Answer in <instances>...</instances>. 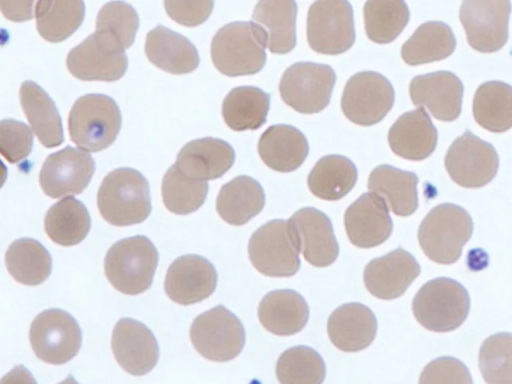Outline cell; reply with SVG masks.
<instances>
[{
	"label": "cell",
	"instance_id": "obj_1",
	"mask_svg": "<svg viewBox=\"0 0 512 384\" xmlns=\"http://www.w3.org/2000/svg\"><path fill=\"white\" fill-rule=\"evenodd\" d=\"M101 216L115 226H130L147 219L151 198L147 179L136 169L117 168L103 179L97 194Z\"/></svg>",
	"mask_w": 512,
	"mask_h": 384
},
{
	"label": "cell",
	"instance_id": "obj_2",
	"mask_svg": "<svg viewBox=\"0 0 512 384\" xmlns=\"http://www.w3.org/2000/svg\"><path fill=\"white\" fill-rule=\"evenodd\" d=\"M473 232L468 212L452 203L432 208L418 228V241L425 255L438 264H453Z\"/></svg>",
	"mask_w": 512,
	"mask_h": 384
},
{
	"label": "cell",
	"instance_id": "obj_3",
	"mask_svg": "<svg viewBox=\"0 0 512 384\" xmlns=\"http://www.w3.org/2000/svg\"><path fill=\"white\" fill-rule=\"evenodd\" d=\"M158 252L143 235L121 239L113 244L104 259L110 284L126 295H138L150 288L158 264Z\"/></svg>",
	"mask_w": 512,
	"mask_h": 384
},
{
	"label": "cell",
	"instance_id": "obj_4",
	"mask_svg": "<svg viewBox=\"0 0 512 384\" xmlns=\"http://www.w3.org/2000/svg\"><path fill=\"white\" fill-rule=\"evenodd\" d=\"M211 59L224 75H252L265 65L263 38L252 21H235L222 26L211 42Z\"/></svg>",
	"mask_w": 512,
	"mask_h": 384
},
{
	"label": "cell",
	"instance_id": "obj_5",
	"mask_svg": "<svg viewBox=\"0 0 512 384\" xmlns=\"http://www.w3.org/2000/svg\"><path fill=\"white\" fill-rule=\"evenodd\" d=\"M470 309V297L458 281L440 277L425 283L416 293L412 311L416 320L434 332H450L460 327Z\"/></svg>",
	"mask_w": 512,
	"mask_h": 384
},
{
	"label": "cell",
	"instance_id": "obj_6",
	"mask_svg": "<svg viewBox=\"0 0 512 384\" xmlns=\"http://www.w3.org/2000/svg\"><path fill=\"white\" fill-rule=\"evenodd\" d=\"M122 116L116 102L109 96L90 94L79 99L70 114V134L78 146L100 151L116 139Z\"/></svg>",
	"mask_w": 512,
	"mask_h": 384
},
{
	"label": "cell",
	"instance_id": "obj_7",
	"mask_svg": "<svg viewBox=\"0 0 512 384\" xmlns=\"http://www.w3.org/2000/svg\"><path fill=\"white\" fill-rule=\"evenodd\" d=\"M190 340L204 358L226 362L237 357L245 344L241 321L227 308L218 305L198 315L190 327Z\"/></svg>",
	"mask_w": 512,
	"mask_h": 384
},
{
	"label": "cell",
	"instance_id": "obj_8",
	"mask_svg": "<svg viewBox=\"0 0 512 384\" xmlns=\"http://www.w3.org/2000/svg\"><path fill=\"white\" fill-rule=\"evenodd\" d=\"M335 81L336 74L330 66L297 62L283 73L279 92L282 100L297 112L313 114L327 107Z\"/></svg>",
	"mask_w": 512,
	"mask_h": 384
},
{
	"label": "cell",
	"instance_id": "obj_9",
	"mask_svg": "<svg viewBox=\"0 0 512 384\" xmlns=\"http://www.w3.org/2000/svg\"><path fill=\"white\" fill-rule=\"evenodd\" d=\"M307 41L317 53L337 55L355 41L353 9L348 1L314 2L307 15Z\"/></svg>",
	"mask_w": 512,
	"mask_h": 384
},
{
	"label": "cell",
	"instance_id": "obj_10",
	"mask_svg": "<svg viewBox=\"0 0 512 384\" xmlns=\"http://www.w3.org/2000/svg\"><path fill=\"white\" fill-rule=\"evenodd\" d=\"M29 339L35 355L49 364H64L79 351L81 329L73 316L61 309L39 313L29 330Z\"/></svg>",
	"mask_w": 512,
	"mask_h": 384
},
{
	"label": "cell",
	"instance_id": "obj_11",
	"mask_svg": "<svg viewBox=\"0 0 512 384\" xmlns=\"http://www.w3.org/2000/svg\"><path fill=\"white\" fill-rule=\"evenodd\" d=\"M394 104V89L382 74L362 71L347 81L341 108L351 122L371 126L380 122Z\"/></svg>",
	"mask_w": 512,
	"mask_h": 384
},
{
	"label": "cell",
	"instance_id": "obj_12",
	"mask_svg": "<svg viewBox=\"0 0 512 384\" xmlns=\"http://www.w3.org/2000/svg\"><path fill=\"white\" fill-rule=\"evenodd\" d=\"M248 255L255 269L265 276L290 277L300 268L298 251L283 219L271 220L252 234Z\"/></svg>",
	"mask_w": 512,
	"mask_h": 384
},
{
	"label": "cell",
	"instance_id": "obj_13",
	"mask_svg": "<svg viewBox=\"0 0 512 384\" xmlns=\"http://www.w3.org/2000/svg\"><path fill=\"white\" fill-rule=\"evenodd\" d=\"M495 148L469 130L455 139L445 155V168L451 179L466 188L488 184L498 170Z\"/></svg>",
	"mask_w": 512,
	"mask_h": 384
},
{
	"label": "cell",
	"instance_id": "obj_14",
	"mask_svg": "<svg viewBox=\"0 0 512 384\" xmlns=\"http://www.w3.org/2000/svg\"><path fill=\"white\" fill-rule=\"evenodd\" d=\"M510 10L509 0L463 1L459 18L469 45L482 53L501 49L508 39Z\"/></svg>",
	"mask_w": 512,
	"mask_h": 384
},
{
	"label": "cell",
	"instance_id": "obj_15",
	"mask_svg": "<svg viewBox=\"0 0 512 384\" xmlns=\"http://www.w3.org/2000/svg\"><path fill=\"white\" fill-rule=\"evenodd\" d=\"M291 239L304 259L315 267L334 263L339 246L326 214L313 207L297 210L287 221Z\"/></svg>",
	"mask_w": 512,
	"mask_h": 384
},
{
	"label": "cell",
	"instance_id": "obj_16",
	"mask_svg": "<svg viewBox=\"0 0 512 384\" xmlns=\"http://www.w3.org/2000/svg\"><path fill=\"white\" fill-rule=\"evenodd\" d=\"M111 348L118 364L134 376L149 373L158 362L159 347L154 334L135 319L122 318L115 324Z\"/></svg>",
	"mask_w": 512,
	"mask_h": 384
},
{
	"label": "cell",
	"instance_id": "obj_17",
	"mask_svg": "<svg viewBox=\"0 0 512 384\" xmlns=\"http://www.w3.org/2000/svg\"><path fill=\"white\" fill-rule=\"evenodd\" d=\"M217 272L215 267L200 255H183L169 266L164 288L167 296L180 305L203 301L215 291Z\"/></svg>",
	"mask_w": 512,
	"mask_h": 384
},
{
	"label": "cell",
	"instance_id": "obj_18",
	"mask_svg": "<svg viewBox=\"0 0 512 384\" xmlns=\"http://www.w3.org/2000/svg\"><path fill=\"white\" fill-rule=\"evenodd\" d=\"M464 87L452 72L437 71L414 77L409 85L412 103L427 108L441 121H454L461 113Z\"/></svg>",
	"mask_w": 512,
	"mask_h": 384
},
{
	"label": "cell",
	"instance_id": "obj_19",
	"mask_svg": "<svg viewBox=\"0 0 512 384\" xmlns=\"http://www.w3.org/2000/svg\"><path fill=\"white\" fill-rule=\"evenodd\" d=\"M420 271L421 267L413 255L399 247L372 259L365 266L363 280L370 294L392 300L405 293Z\"/></svg>",
	"mask_w": 512,
	"mask_h": 384
},
{
	"label": "cell",
	"instance_id": "obj_20",
	"mask_svg": "<svg viewBox=\"0 0 512 384\" xmlns=\"http://www.w3.org/2000/svg\"><path fill=\"white\" fill-rule=\"evenodd\" d=\"M344 225L350 242L359 248H373L385 242L393 229L384 199L368 192L345 211Z\"/></svg>",
	"mask_w": 512,
	"mask_h": 384
},
{
	"label": "cell",
	"instance_id": "obj_21",
	"mask_svg": "<svg viewBox=\"0 0 512 384\" xmlns=\"http://www.w3.org/2000/svg\"><path fill=\"white\" fill-rule=\"evenodd\" d=\"M234 161L235 152L228 142L205 137L185 144L174 165L186 176L207 182L224 175Z\"/></svg>",
	"mask_w": 512,
	"mask_h": 384
},
{
	"label": "cell",
	"instance_id": "obj_22",
	"mask_svg": "<svg viewBox=\"0 0 512 384\" xmlns=\"http://www.w3.org/2000/svg\"><path fill=\"white\" fill-rule=\"evenodd\" d=\"M327 332L332 344L344 352H358L375 339L377 320L370 308L347 303L336 308L328 318Z\"/></svg>",
	"mask_w": 512,
	"mask_h": 384
},
{
	"label": "cell",
	"instance_id": "obj_23",
	"mask_svg": "<svg viewBox=\"0 0 512 384\" xmlns=\"http://www.w3.org/2000/svg\"><path fill=\"white\" fill-rule=\"evenodd\" d=\"M437 138V130L423 108L402 114L388 132L391 150L413 161L428 158L436 147Z\"/></svg>",
	"mask_w": 512,
	"mask_h": 384
},
{
	"label": "cell",
	"instance_id": "obj_24",
	"mask_svg": "<svg viewBox=\"0 0 512 384\" xmlns=\"http://www.w3.org/2000/svg\"><path fill=\"white\" fill-rule=\"evenodd\" d=\"M297 4L290 0L259 1L252 14L265 47L275 54H285L296 45Z\"/></svg>",
	"mask_w": 512,
	"mask_h": 384
},
{
	"label": "cell",
	"instance_id": "obj_25",
	"mask_svg": "<svg viewBox=\"0 0 512 384\" xmlns=\"http://www.w3.org/2000/svg\"><path fill=\"white\" fill-rule=\"evenodd\" d=\"M145 54L156 67L172 74L190 73L200 62L198 51L188 38L161 24L146 35Z\"/></svg>",
	"mask_w": 512,
	"mask_h": 384
},
{
	"label": "cell",
	"instance_id": "obj_26",
	"mask_svg": "<svg viewBox=\"0 0 512 384\" xmlns=\"http://www.w3.org/2000/svg\"><path fill=\"white\" fill-rule=\"evenodd\" d=\"M258 318L269 332L289 336L301 331L309 318L305 299L291 289L268 292L258 305Z\"/></svg>",
	"mask_w": 512,
	"mask_h": 384
},
{
	"label": "cell",
	"instance_id": "obj_27",
	"mask_svg": "<svg viewBox=\"0 0 512 384\" xmlns=\"http://www.w3.org/2000/svg\"><path fill=\"white\" fill-rule=\"evenodd\" d=\"M258 152L269 168L278 172H292L305 161L309 145L297 128L277 124L263 132L258 141Z\"/></svg>",
	"mask_w": 512,
	"mask_h": 384
},
{
	"label": "cell",
	"instance_id": "obj_28",
	"mask_svg": "<svg viewBox=\"0 0 512 384\" xmlns=\"http://www.w3.org/2000/svg\"><path fill=\"white\" fill-rule=\"evenodd\" d=\"M418 177L390 165L374 168L368 178V189L382 197L397 216H410L418 208Z\"/></svg>",
	"mask_w": 512,
	"mask_h": 384
},
{
	"label": "cell",
	"instance_id": "obj_29",
	"mask_svg": "<svg viewBox=\"0 0 512 384\" xmlns=\"http://www.w3.org/2000/svg\"><path fill=\"white\" fill-rule=\"evenodd\" d=\"M265 205V193L255 179L240 175L224 184L216 199V210L228 224L241 226L259 214Z\"/></svg>",
	"mask_w": 512,
	"mask_h": 384
},
{
	"label": "cell",
	"instance_id": "obj_30",
	"mask_svg": "<svg viewBox=\"0 0 512 384\" xmlns=\"http://www.w3.org/2000/svg\"><path fill=\"white\" fill-rule=\"evenodd\" d=\"M127 67L128 58L125 52L97 32L79 49V76L84 79L115 81L125 74Z\"/></svg>",
	"mask_w": 512,
	"mask_h": 384
},
{
	"label": "cell",
	"instance_id": "obj_31",
	"mask_svg": "<svg viewBox=\"0 0 512 384\" xmlns=\"http://www.w3.org/2000/svg\"><path fill=\"white\" fill-rule=\"evenodd\" d=\"M456 48L451 28L440 21L421 24L402 45L401 56L411 66L439 61L450 56Z\"/></svg>",
	"mask_w": 512,
	"mask_h": 384
},
{
	"label": "cell",
	"instance_id": "obj_32",
	"mask_svg": "<svg viewBox=\"0 0 512 384\" xmlns=\"http://www.w3.org/2000/svg\"><path fill=\"white\" fill-rule=\"evenodd\" d=\"M357 168L342 155H327L320 158L310 171L307 183L317 198L339 200L347 195L357 181Z\"/></svg>",
	"mask_w": 512,
	"mask_h": 384
},
{
	"label": "cell",
	"instance_id": "obj_33",
	"mask_svg": "<svg viewBox=\"0 0 512 384\" xmlns=\"http://www.w3.org/2000/svg\"><path fill=\"white\" fill-rule=\"evenodd\" d=\"M269 106V94L257 87L239 86L225 96L222 116L232 130H256L265 123Z\"/></svg>",
	"mask_w": 512,
	"mask_h": 384
},
{
	"label": "cell",
	"instance_id": "obj_34",
	"mask_svg": "<svg viewBox=\"0 0 512 384\" xmlns=\"http://www.w3.org/2000/svg\"><path fill=\"white\" fill-rule=\"evenodd\" d=\"M5 264L17 282L29 286L43 283L52 270L49 252L38 241L30 238L18 239L8 247Z\"/></svg>",
	"mask_w": 512,
	"mask_h": 384
},
{
	"label": "cell",
	"instance_id": "obj_35",
	"mask_svg": "<svg viewBox=\"0 0 512 384\" xmlns=\"http://www.w3.org/2000/svg\"><path fill=\"white\" fill-rule=\"evenodd\" d=\"M473 116L483 128L501 133L512 125V89L501 81L481 84L473 99Z\"/></svg>",
	"mask_w": 512,
	"mask_h": 384
},
{
	"label": "cell",
	"instance_id": "obj_36",
	"mask_svg": "<svg viewBox=\"0 0 512 384\" xmlns=\"http://www.w3.org/2000/svg\"><path fill=\"white\" fill-rule=\"evenodd\" d=\"M90 230V217L85 206L68 197L55 204L45 217V231L61 246L80 243Z\"/></svg>",
	"mask_w": 512,
	"mask_h": 384
},
{
	"label": "cell",
	"instance_id": "obj_37",
	"mask_svg": "<svg viewBox=\"0 0 512 384\" xmlns=\"http://www.w3.org/2000/svg\"><path fill=\"white\" fill-rule=\"evenodd\" d=\"M409 21L405 2L396 0H371L364 5L366 35L376 43H390L397 38Z\"/></svg>",
	"mask_w": 512,
	"mask_h": 384
},
{
	"label": "cell",
	"instance_id": "obj_38",
	"mask_svg": "<svg viewBox=\"0 0 512 384\" xmlns=\"http://www.w3.org/2000/svg\"><path fill=\"white\" fill-rule=\"evenodd\" d=\"M161 192L163 203L170 212L187 215L203 205L208 183L186 176L172 165L162 179Z\"/></svg>",
	"mask_w": 512,
	"mask_h": 384
},
{
	"label": "cell",
	"instance_id": "obj_39",
	"mask_svg": "<svg viewBox=\"0 0 512 384\" xmlns=\"http://www.w3.org/2000/svg\"><path fill=\"white\" fill-rule=\"evenodd\" d=\"M325 375L323 358L308 346L291 347L277 360L276 376L280 384H322Z\"/></svg>",
	"mask_w": 512,
	"mask_h": 384
},
{
	"label": "cell",
	"instance_id": "obj_40",
	"mask_svg": "<svg viewBox=\"0 0 512 384\" xmlns=\"http://www.w3.org/2000/svg\"><path fill=\"white\" fill-rule=\"evenodd\" d=\"M479 369L487 384H512L510 333H497L483 342L479 351Z\"/></svg>",
	"mask_w": 512,
	"mask_h": 384
},
{
	"label": "cell",
	"instance_id": "obj_41",
	"mask_svg": "<svg viewBox=\"0 0 512 384\" xmlns=\"http://www.w3.org/2000/svg\"><path fill=\"white\" fill-rule=\"evenodd\" d=\"M138 27V13L128 3L109 2L99 12L97 32L112 40L123 51L133 44Z\"/></svg>",
	"mask_w": 512,
	"mask_h": 384
},
{
	"label": "cell",
	"instance_id": "obj_42",
	"mask_svg": "<svg viewBox=\"0 0 512 384\" xmlns=\"http://www.w3.org/2000/svg\"><path fill=\"white\" fill-rule=\"evenodd\" d=\"M419 384H473V381L463 362L444 356L432 360L424 367Z\"/></svg>",
	"mask_w": 512,
	"mask_h": 384
},
{
	"label": "cell",
	"instance_id": "obj_43",
	"mask_svg": "<svg viewBox=\"0 0 512 384\" xmlns=\"http://www.w3.org/2000/svg\"><path fill=\"white\" fill-rule=\"evenodd\" d=\"M214 2L211 0H166L164 6L167 14L184 26H197L203 23L212 12Z\"/></svg>",
	"mask_w": 512,
	"mask_h": 384
},
{
	"label": "cell",
	"instance_id": "obj_44",
	"mask_svg": "<svg viewBox=\"0 0 512 384\" xmlns=\"http://www.w3.org/2000/svg\"><path fill=\"white\" fill-rule=\"evenodd\" d=\"M0 384H37V382L25 366L18 365L1 378Z\"/></svg>",
	"mask_w": 512,
	"mask_h": 384
},
{
	"label": "cell",
	"instance_id": "obj_45",
	"mask_svg": "<svg viewBox=\"0 0 512 384\" xmlns=\"http://www.w3.org/2000/svg\"><path fill=\"white\" fill-rule=\"evenodd\" d=\"M58 384H79L73 376L69 375L66 379H64L63 381H61L60 383Z\"/></svg>",
	"mask_w": 512,
	"mask_h": 384
}]
</instances>
